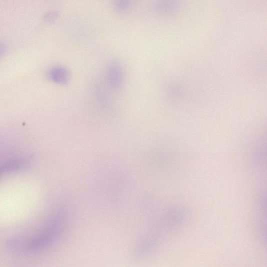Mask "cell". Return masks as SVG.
<instances>
[{"mask_svg":"<svg viewBox=\"0 0 267 267\" xmlns=\"http://www.w3.org/2000/svg\"><path fill=\"white\" fill-rule=\"evenodd\" d=\"M108 83L112 88L118 89L122 86L124 72L122 66L116 60H113L108 66L106 72Z\"/></svg>","mask_w":267,"mask_h":267,"instance_id":"cell-1","label":"cell"},{"mask_svg":"<svg viewBox=\"0 0 267 267\" xmlns=\"http://www.w3.org/2000/svg\"><path fill=\"white\" fill-rule=\"evenodd\" d=\"M48 76L52 81L60 84H66L70 78L68 70L62 66H56L51 68L48 71Z\"/></svg>","mask_w":267,"mask_h":267,"instance_id":"cell-2","label":"cell"},{"mask_svg":"<svg viewBox=\"0 0 267 267\" xmlns=\"http://www.w3.org/2000/svg\"><path fill=\"white\" fill-rule=\"evenodd\" d=\"M132 2L133 0H114V8L117 13H124L130 8Z\"/></svg>","mask_w":267,"mask_h":267,"instance_id":"cell-3","label":"cell"},{"mask_svg":"<svg viewBox=\"0 0 267 267\" xmlns=\"http://www.w3.org/2000/svg\"><path fill=\"white\" fill-rule=\"evenodd\" d=\"M22 166V163L18 160H12L4 164L2 169L6 172H14L18 171Z\"/></svg>","mask_w":267,"mask_h":267,"instance_id":"cell-4","label":"cell"},{"mask_svg":"<svg viewBox=\"0 0 267 267\" xmlns=\"http://www.w3.org/2000/svg\"><path fill=\"white\" fill-rule=\"evenodd\" d=\"M58 14L56 11H50L47 12L44 16V20L48 22H52L58 18Z\"/></svg>","mask_w":267,"mask_h":267,"instance_id":"cell-5","label":"cell"},{"mask_svg":"<svg viewBox=\"0 0 267 267\" xmlns=\"http://www.w3.org/2000/svg\"><path fill=\"white\" fill-rule=\"evenodd\" d=\"M6 46L3 44H0V56H1L5 52Z\"/></svg>","mask_w":267,"mask_h":267,"instance_id":"cell-6","label":"cell"}]
</instances>
